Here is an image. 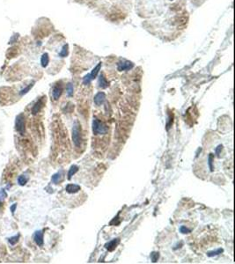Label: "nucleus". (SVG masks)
I'll return each mask as SVG.
<instances>
[{"instance_id":"obj_1","label":"nucleus","mask_w":235,"mask_h":264,"mask_svg":"<svg viewBox=\"0 0 235 264\" xmlns=\"http://www.w3.org/2000/svg\"><path fill=\"white\" fill-rule=\"evenodd\" d=\"M93 132L94 135H102L107 132V127L106 125L99 121L97 118H93Z\"/></svg>"},{"instance_id":"obj_20","label":"nucleus","mask_w":235,"mask_h":264,"mask_svg":"<svg viewBox=\"0 0 235 264\" xmlns=\"http://www.w3.org/2000/svg\"><path fill=\"white\" fill-rule=\"evenodd\" d=\"M66 91H67V95L69 97L72 96V94H73V85L72 84V83H69V84L67 85Z\"/></svg>"},{"instance_id":"obj_28","label":"nucleus","mask_w":235,"mask_h":264,"mask_svg":"<svg viewBox=\"0 0 235 264\" xmlns=\"http://www.w3.org/2000/svg\"><path fill=\"white\" fill-rule=\"evenodd\" d=\"M16 207H17V204L16 203H14V204H12L11 206V208H10V210H11V212L13 214L14 213V211H15V210H16Z\"/></svg>"},{"instance_id":"obj_29","label":"nucleus","mask_w":235,"mask_h":264,"mask_svg":"<svg viewBox=\"0 0 235 264\" xmlns=\"http://www.w3.org/2000/svg\"><path fill=\"white\" fill-rule=\"evenodd\" d=\"M1 206H2V202L0 201V207H1Z\"/></svg>"},{"instance_id":"obj_16","label":"nucleus","mask_w":235,"mask_h":264,"mask_svg":"<svg viewBox=\"0 0 235 264\" xmlns=\"http://www.w3.org/2000/svg\"><path fill=\"white\" fill-rule=\"evenodd\" d=\"M20 233H18L17 235L13 236V237H11L8 239V242L11 245V246H14L18 241H19V239H20Z\"/></svg>"},{"instance_id":"obj_11","label":"nucleus","mask_w":235,"mask_h":264,"mask_svg":"<svg viewBox=\"0 0 235 264\" xmlns=\"http://www.w3.org/2000/svg\"><path fill=\"white\" fill-rule=\"evenodd\" d=\"M119 242H120V239H114L113 240H111V241H109L108 243H107L105 245V247L107 249H108L109 251H113V250L117 246Z\"/></svg>"},{"instance_id":"obj_13","label":"nucleus","mask_w":235,"mask_h":264,"mask_svg":"<svg viewBox=\"0 0 235 264\" xmlns=\"http://www.w3.org/2000/svg\"><path fill=\"white\" fill-rule=\"evenodd\" d=\"M101 63H99L97 65H96V66L93 68V70L92 72L90 73V76H91L92 79H93L94 78H96V76L98 75V73H99V72H100V70H101Z\"/></svg>"},{"instance_id":"obj_7","label":"nucleus","mask_w":235,"mask_h":264,"mask_svg":"<svg viewBox=\"0 0 235 264\" xmlns=\"http://www.w3.org/2000/svg\"><path fill=\"white\" fill-rule=\"evenodd\" d=\"M62 92H63V88L61 86L59 85H57L56 86H54L53 90H52V96H53V99L55 101H57L60 96L62 94Z\"/></svg>"},{"instance_id":"obj_25","label":"nucleus","mask_w":235,"mask_h":264,"mask_svg":"<svg viewBox=\"0 0 235 264\" xmlns=\"http://www.w3.org/2000/svg\"><path fill=\"white\" fill-rule=\"evenodd\" d=\"M180 232L183 234H186V233H189L191 231H190V229L187 228L186 226H181V228H180Z\"/></svg>"},{"instance_id":"obj_23","label":"nucleus","mask_w":235,"mask_h":264,"mask_svg":"<svg viewBox=\"0 0 235 264\" xmlns=\"http://www.w3.org/2000/svg\"><path fill=\"white\" fill-rule=\"evenodd\" d=\"M92 80H93V79H92L90 74H87V75L84 78V79H83V83H84L85 85H88V84H90V82H91Z\"/></svg>"},{"instance_id":"obj_18","label":"nucleus","mask_w":235,"mask_h":264,"mask_svg":"<svg viewBox=\"0 0 235 264\" xmlns=\"http://www.w3.org/2000/svg\"><path fill=\"white\" fill-rule=\"evenodd\" d=\"M223 252H224V250L222 248H218V249L215 250V251L209 252L208 254H207V255H208L209 257H212V256H216V255H218L220 254H222Z\"/></svg>"},{"instance_id":"obj_17","label":"nucleus","mask_w":235,"mask_h":264,"mask_svg":"<svg viewBox=\"0 0 235 264\" xmlns=\"http://www.w3.org/2000/svg\"><path fill=\"white\" fill-rule=\"evenodd\" d=\"M27 180H28V179H27L26 176H25V175H20V176L18 178V183H19L20 186H25L26 183L27 182Z\"/></svg>"},{"instance_id":"obj_22","label":"nucleus","mask_w":235,"mask_h":264,"mask_svg":"<svg viewBox=\"0 0 235 264\" xmlns=\"http://www.w3.org/2000/svg\"><path fill=\"white\" fill-rule=\"evenodd\" d=\"M159 256V253H156V252H153V253L151 254V261H153V262H156L158 261Z\"/></svg>"},{"instance_id":"obj_24","label":"nucleus","mask_w":235,"mask_h":264,"mask_svg":"<svg viewBox=\"0 0 235 264\" xmlns=\"http://www.w3.org/2000/svg\"><path fill=\"white\" fill-rule=\"evenodd\" d=\"M7 196V193L5 188H0V200H3Z\"/></svg>"},{"instance_id":"obj_9","label":"nucleus","mask_w":235,"mask_h":264,"mask_svg":"<svg viewBox=\"0 0 235 264\" xmlns=\"http://www.w3.org/2000/svg\"><path fill=\"white\" fill-rule=\"evenodd\" d=\"M43 98H41V99L34 105V107H33V108H32V114H33V115H36L37 113L40 112V110L41 109V107H43Z\"/></svg>"},{"instance_id":"obj_6","label":"nucleus","mask_w":235,"mask_h":264,"mask_svg":"<svg viewBox=\"0 0 235 264\" xmlns=\"http://www.w3.org/2000/svg\"><path fill=\"white\" fill-rule=\"evenodd\" d=\"M105 100H106V95H105V93H98L97 94H96L95 96H94V99H93V101H94V103L97 105V106H100V105H101V104H103L104 103V101H105Z\"/></svg>"},{"instance_id":"obj_12","label":"nucleus","mask_w":235,"mask_h":264,"mask_svg":"<svg viewBox=\"0 0 235 264\" xmlns=\"http://www.w3.org/2000/svg\"><path fill=\"white\" fill-rule=\"evenodd\" d=\"M99 86L101 88H107L108 86V82L103 74H101L99 78Z\"/></svg>"},{"instance_id":"obj_26","label":"nucleus","mask_w":235,"mask_h":264,"mask_svg":"<svg viewBox=\"0 0 235 264\" xmlns=\"http://www.w3.org/2000/svg\"><path fill=\"white\" fill-rule=\"evenodd\" d=\"M209 166H210V169L211 171H213V165H212V161H213V155L212 154H210L209 156Z\"/></svg>"},{"instance_id":"obj_21","label":"nucleus","mask_w":235,"mask_h":264,"mask_svg":"<svg viewBox=\"0 0 235 264\" xmlns=\"http://www.w3.org/2000/svg\"><path fill=\"white\" fill-rule=\"evenodd\" d=\"M67 55H68V45L65 44V45L63 47L61 52L59 53V57H67Z\"/></svg>"},{"instance_id":"obj_2","label":"nucleus","mask_w":235,"mask_h":264,"mask_svg":"<svg viewBox=\"0 0 235 264\" xmlns=\"http://www.w3.org/2000/svg\"><path fill=\"white\" fill-rule=\"evenodd\" d=\"M72 140L74 144L77 147L80 146L81 144V134H80V126L78 122H75L72 128Z\"/></svg>"},{"instance_id":"obj_8","label":"nucleus","mask_w":235,"mask_h":264,"mask_svg":"<svg viewBox=\"0 0 235 264\" xmlns=\"http://www.w3.org/2000/svg\"><path fill=\"white\" fill-rule=\"evenodd\" d=\"M63 178V171L60 170L59 172H57V174H55L52 178H51V182L54 184H58L60 182H62V180Z\"/></svg>"},{"instance_id":"obj_10","label":"nucleus","mask_w":235,"mask_h":264,"mask_svg":"<svg viewBox=\"0 0 235 264\" xmlns=\"http://www.w3.org/2000/svg\"><path fill=\"white\" fill-rule=\"evenodd\" d=\"M65 190L70 194H75L80 190V186L77 184H68L65 188Z\"/></svg>"},{"instance_id":"obj_5","label":"nucleus","mask_w":235,"mask_h":264,"mask_svg":"<svg viewBox=\"0 0 235 264\" xmlns=\"http://www.w3.org/2000/svg\"><path fill=\"white\" fill-rule=\"evenodd\" d=\"M34 240L39 246H43V231H36L34 235Z\"/></svg>"},{"instance_id":"obj_4","label":"nucleus","mask_w":235,"mask_h":264,"mask_svg":"<svg viewBox=\"0 0 235 264\" xmlns=\"http://www.w3.org/2000/svg\"><path fill=\"white\" fill-rule=\"evenodd\" d=\"M133 67H134L133 63H131L130 61H127V60H122L117 64V70L119 72L129 71V70H131Z\"/></svg>"},{"instance_id":"obj_27","label":"nucleus","mask_w":235,"mask_h":264,"mask_svg":"<svg viewBox=\"0 0 235 264\" xmlns=\"http://www.w3.org/2000/svg\"><path fill=\"white\" fill-rule=\"evenodd\" d=\"M221 150H222V145H218V146L216 148L215 152H216V155H217V157H219V154H220V151H221Z\"/></svg>"},{"instance_id":"obj_3","label":"nucleus","mask_w":235,"mask_h":264,"mask_svg":"<svg viewBox=\"0 0 235 264\" xmlns=\"http://www.w3.org/2000/svg\"><path fill=\"white\" fill-rule=\"evenodd\" d=\"M15 130L20 135H24V133H25V117H24L23 114H20L19 115L16 116Z\"/></svg>"},{"instance_id":"obj_15","label":"nucleus","mask_w":235,"mask_h":264,"mask_svg":"<svg viewBox=\"0 0 235 264\" xmlns=\"http://www.w3.org/2000/svg\"><path fill=\"white\" fill-rule=\"evenodd\" d=\"M78 171V166H77L76 165H72L71 168H70V170H69V173H68V179L70 180Z\"/></svg>"},{"instance_id":"obj_14","label":"nucleus","mask_w":235,"mask_h":264,"mask_svg":"<svg viewBox=\"0 0 235 264\" xmlns=\"http://www.w3.org/2000/svg\"><path fill=\"white\" fill-rule=\"evenodd\" d=\"M49 62V55L47 53H44L43 55H41V66L43 67H46L48 65Z\"/></svg>"},{"instance_id":"obj_19","label":"nucleus","mask_w":235,"mask_h":264,"mask_svg":"<svg viewBox=\"0 0 235 264\" xmlns=\"http://www.w3.org/2000/svg\"><path fill=\"white\" fill-rule=\"evenodd\" d=\"M34 82H32L31 84H29V85L27 86L26 87H25L23 90H21V91H20V94L22 96V95H25L26 93H28V92L30 91V89H31V88L34 86Z\"/></svg>"}]
</instances>
